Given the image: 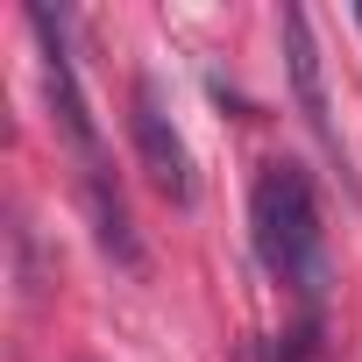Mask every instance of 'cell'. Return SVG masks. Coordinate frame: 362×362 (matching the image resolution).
<instances>
[{
    "mask_svg": "<svg viewBox=\"0 0 362 362\" xmlns=\"http://www.w3.org/2000/svg\"><path fill=\"white\" fill-rule=\"evenodd\" d=\"M277 36H284V71H291V100H298V114H305V128H313V142L334 156V170L341 177H355L348 170V149H341V128H334V100H327V64H320V43H313V22H305V8H284L277 15Z\"/></svg>",
    "mask_w": 362,
    "mask_h": 362,
    "instance_id": "obj_3",
    "label": "cell"
},
{
    "mask_svg": "<svg viewBox=\"0 0 362 362\" xmlns=\"http://www.w3.org/2000/svg\"><path fill=\"white\" fill-rule=\"evenodd\" d=\"M355 29H362V8H355Z\"/></svg>",
    "mask_w": 362,
    "mask_h": 362,
    "instance_id": "obj_4",
    "label": "cell"
},
{
    "mask_svg": "<svg viewBox=\"0 0 362 362\" xmlns=\"http://www.w3.org/2000/svg\"><path fill=\"white\" fill-rule=\"evenodd\" d=\"M128 135H135V156H142V170H149V185H156L163 199L185 206V199H192V149H185V135H177V121H170L156 78H135V86H128Z\"/></svg>",
    "mask_w": 362,
    "mask_h": 362,
    "instance_id": "obj_2",
    "label": "cell"
},
{
    "mask_svg": "<svg viewBox=\"0 0 362 362\" xmlns=\"http://www.w3.org/2000/svg\"><path fill=\"white\" fill-rule=\"evenodd\" d=\"M249 242H256L263 270L305 313H320V298H327V235H320V199H313L305 163L277 156V163L256 170V185H249Z\"/></svg>",
    "mask_w": 362,
    "mask_h": 362,
    "instance_id": "obj_1",
    "label": "cell"
}]
</instances>
